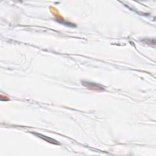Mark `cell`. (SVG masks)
I'll return each instance as SVG.
<instances>
[{
	"label": "cell",
	"instance_id": "cell-1",
	"mask_svg": "<svg viewBox=\"0 0 156 156\" xmlns=\"http://www.w3.org/2000/svg\"><path fill=\"white\" fill-rule=\"evenodd\" d=\"M81 83L83 87L91 90L96 91H102L105 90V87L103 85L95 82L83 80V81H81Z\"/></svg>",
	"mask_w": 156,
	"mask_h": 156
},
{
	"label": "cell",
	"instance_id": "cell-2",
	"mask_svg": "<svg viewBox=\"0 0 156 156\" xmlns=\"http://www.w3.org/2000/svg\"><path fill=\"white\" fill-rule=\"evenodd\" d=\"M32 133L33 134L35 135L36 136H37L38 137L41 138L42 140H44V141H47V142H48V143H51L54 144H59V143H58L56 140H54V139H52V138H49L48 136H44V135H41V134H40V133H33V132H32Z\"/></svg>",
	"mask_w": 156,
	"mask_h": 156
}]
</instances>
